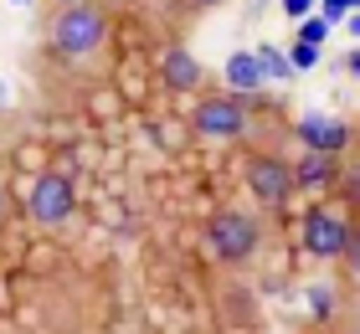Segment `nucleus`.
<instances>
[{"instance_id":"15","label":"nucleus","mask_w":360,"mask_h":334,"mask_svg":"<svg viewBox=\"0 0 360 334\" xmlns=\"http://www.w3.org/2000/svg\"><path fill=\"white\" fill-rule=\"evenodd\" d=\"M324 37H330V21H304L299 26V41L304 46H324Z\"/></svg>"},{"instance_id":"16","label":"nucleus","mask_w":360,"mask_h":334,"mask_svg":"<svg viewBox=\"0 0 360 334\" xmlns=\"http://www.w3.org/2000/svg\"><path fill=\"white\" fill-rule=\"evenodd\" d=\"M319 6H324V21H335V15H355L360 0H319Z\"/></svg>"},{"instance_id":"11","label":"nucleus","mask_w":360,"mask_h":334,"mask_svg":"<svg viewBox=\"0 0 360 334\" xmlns=\"http://www.w3.org/2000/svg\"><path fill=\"white\" fill-rule=\"evenodd\" d=\"M252 57H257V72H263V82H273V77L288 82V77H293V62H288L283 52H273V46H257Z\"/></svg>"},{"instance_id":"8","label":"nucleus","mask_w":360,"mask_h":334,"mask_svg":"<svg viewBox=\"0 0 360 334\" xmlns=\"http://www.w3.org/2000/svg\"><path fill=\"white\" fill-rule=\"evenodd\" d=\"M304 139L309 155H340V149L350 144V124H340V119H324V113H309V119H299V129H293Z\"/></svg>"},{"instance_id":"7","label":"nucleus","mask_w":360,"mask_h":334,"mask_svg":"<svg viewBox=\"0 0 360 334\" xmlns=\"http://www.w3.org/2000/svg\"><path fill=\"white\" fill-rule=\"evenodd\" d=\"M201 62L186 41H170L165 52H160V82H165V93H195L201 88Z\"/></svg>"},{"instance_id":"17","label":"nucleus","mask_w":360,"mask_h":334,"mask_svg":"<svg viewBox=\"0 0 360 334\" xmlns=\"http://www.w3.org/2000/svg\"><path fill=\"white\" fill-rule=\"evenodd\" d=\"M288 62H293V72H299V67H314V62H319V46H304V41H299Z\"/></svg>"},{"instance_id":"1","label":"nucleus","mask_w":360,"mask_h":334,"mask_svg":"<svg viewBox=\"0 0 360 334\" xmlns=\"http://www.w3.org/2000/svg\"><path fill=\"white\" fill-rule=\"evenodd\" d=\"M108 37H113V21L98 0H83V6H52L41 26V41L52 62L62 67H98L108 52Z\"/></svg>"},{"instance_id":"13","label":"nucleus","mask_w":360,"mask_h":334,"mask_svg":"<svg viewBox=\"0 0 360 334\" xmlns=\"http://www.w3.org/2000/svg\"><path fill=\"white\" fill-rule=\"evenodd\" d=\"M335 180H340V195H345V206L360 216V160L350 165V170H340Z\"/></svg>"},{"instance_id":"3","label":"nucleus","mask_w":360,"mask_h":334,"mask_svg":"<svg viewBox=\"0 0 360 334\" xmlns=\"http://www.w3.org/2000/svg\"><path fill=\"white\" fill-rule=\"evenodd\" d=\"M242 180H248V191H252V200L263 211L288 206V195L299 191L293 186V160L278 144H252L248 160H242Z\"/></svg>"},{"instance_id":"2","label":"nucleus","mask_w":360,"mask_h":334,"mask_svg":"<svg viewBox=\"0 0 360 334\" xmlns=\"http://www.w3.org/2000/svg\"><path fill=\"white\" fill-rule=\"evenodd\" d=\"M201 242H206L211 262L248 267L257 257V247H263V221H257L252 211H242V206H217L201 226Z\"/></svg>"},{"instance_id":"18","label":"nucleus","mask_w":360,"mask_h":334,"mask_svg":"<svg viewBox=\"0 0 360 334\" xmlns=\"http://www.w3.org/2000/svg\"><path fill=\"white\" fill-rule=\"evenodd\" d=\"M309 6H314V0H283V11L293 15V21H304V15H309Z\"/></svg>"},{"instance_id":"9","label":"nucleus","mask_w":360,"mask_h":334,"mask_svg":"<svg viewBox=\"0 0 360 334\" xmlns=\"http://www.w3.org/2000/svg\"><path fill=\"white\" fill-rule=\"evenodd\" d=\"M335 175H340L335 155H304V160H293V186H304V191H314V186H330Z\"/></svg>"},{"instance_id":"12","label":"nucleus","mask_w":360,"mask_h":334,"mask_svg":"<svg viewBox=\"0 0 360 334\" xmlns=\"http://www.w3.org/2000/svg\"><path fill=\"white\" fill-rule=\"evenodd\" d=\"M330 334H360V293L355 298H340V309L330 319Z\"/></svg>"},{"instance_id":"22","label":"nucleus","mask_w":360,"mask_h":334,"mask_svg":"<svg viewBox=\"0 0 360 334\" xmlns=\"http://www.w3.org/2000/svg\"><path fill=\"white\" fill-rule=\"evenodd\" d=\"M52 6H83V0H52Z\"/></svg>"},{"instance_id":"19","label":"nucleus","mask_w":360,"mask_h":334,"mask_svg":"<svg viewBox=\"0 0 360 334\" xmlns=\"http://www.w3.org/2000/svg\"><path fill=\"white\" fill-rule=\"evenodd\" d=\"M11 216V186H6V175H0V221Z\"/></svg>"},{"instance_id":"4","label":"nucleus","mask_w":360,"mask_h":334,"mask_svg":"<svg viewBox=\"0 0 360 334\" xmlns=\"http://www.w3.org/2000/svg\"><path fill=\"white\" fill-rule=\"evenodd\" d=\"M191 129L195 139H211V144H242L252 134V113L237 93H201L191 108Z\"/></svg>"},{"instance_id":"5","label":"nucleus","mask_w":360,"mask_h":334,"mask_svg":"<svg viewBox=\"0 0 360 334\" xmlns=\"http://www.w3.org/2000/svg\"><path fill=\"white\" fill-rule=\"evenodd\" d=\"M72 211H77V186H72L68 170H41L37 180H31V191H26V216H31L41 231L68 226Z\"/></svg>"},{"instance_id":"21","label":"nucleus","mask_w":360,"mask_h":334,"mask_svg":"<svg viewBox=\"0 0 360 334\" xmlns=\"http://www.w3.org/2000/svg\"><path fill=\"white\" fill-rule=\"evenodd\" d=\"M350 31H355V37H360V15H350Z\"/></svg>"},{"instance_id":"20","label":"nucleus","mask_w":360,"mask_h":334,"mask_svg":"<svg viewBox=\"0 0 360 334\" xmlns=\"http://www.w3.org/2000/svg\"><path fill=\"white\" fill-rule=\"evenodd\" d=\"M191 6H195V11H211V6H221V0H191Z\"/></svg>"},{"instance_id":"6","label":"nucleus","mask_w":360,"mask_h":334,"mask_svg":"<svg viewBox=\"0 0 360 334\" xmlns=\"http://www.w3.org/2000/svg\"><path fill=\"white\" fill-rule=\"evenodd\" d=\"M299 237H304V252H309V257L340 262V252H345V237H350V221H345L335 206H309Z\"/></svg>"},{"instance_id":"10","label":"nucleus","mask_w":360,"mask_h":334,"mask_svg":"<svg viewBox=\"0 0 360 334\" xmlns=\"http://www.w3.org/2000/svg\"><path fill=\"white\" fill-rule=\"evenodd\" d=\"M226 82H232V93H237V98L257 93V88H263V72H257V57H252V52H232V57H226Z\"/></svg>"},{"instance_id":"14","label":"nucleus","mask_w":360,"mask_h":334,"mask_svg":"<svg viewBox=\"0 0 360 334\" xmlns=\"http://www.w3.org/2000/svg\"><path fill=\"white\" fill-rule=\"evenodd\" d=\"M340 262H345V273L360 278V221H350V237H345V252H340Z\"/></svg>"}]
</instances>
